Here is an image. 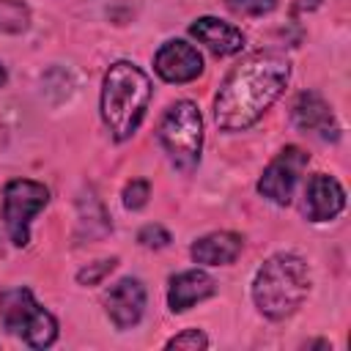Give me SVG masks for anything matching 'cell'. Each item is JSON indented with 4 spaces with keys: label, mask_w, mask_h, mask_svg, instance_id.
I'll use <instances>...</instances> for the list:
<instances>
[{
    "label": "cell",
    "mask_w": 351,
    "mask_h": 351,
    "mask_svg": "<svg viewBox=\"0 0 351 351\" xmlns=\"http://www.w3.org/2000/svg\"><path fill=\"white\" fill-rule=\"evenodd\" d=\"M189 36L197 44H203L217 58L239 55L244 49V41H247L244 33H241V27H236L233 22H225L219 16H197L189 25Z\"/></svg>",
    "instance_id": "7c38bea8"
},
{
    "label": "cell",
    "mask_w": 351,
    "mask_h": 351,
    "mask_svg": "<svg viewBox=\"0 0 351 351\" xmlns=\"http://www.w3.org/2000/svg\"><path fill=\"white\" fill-rule=\"evenodd\" d=\"M121 197H123V206H126L129 211H140V208H145V206H148L151 184H148L145 178H132V181L123 186Z\"/></svg>",
    "instance_id": "d6986e66"
},
{
    "label": "cell",
    "mask_w": 351,
    "mask_h": 351,
    "mask_svg": "<svg viewBox=\"0 0 351 351\" xmlns=\"http://www.w3.org/2000/svg\"><path fill=\"white\" fill-rule=\"evenodd\" d=\"M291 60L280 52H252L241 58L222 80L214 96V123L225 134L252 129L266 110L285 93Z\"/></svg>",
    "instance_id": "6da1fadb"
},
{
    "label": "cell",
    "mask_w": 351,
    "mask_h": 351,
    "mask_svg": "<svg viewBox=\"0 0 351 351\" xmlns=\"http://www.w3.org/2000/svg\"><path fill=\"white\" fill-rule=\"evenodd\" d=\"M291 123L302 134H313L324 143L340 140V123L332 104L318 90H302L291 104Z\"/></svg>",
    "instance_id": "30bf717a"
},
{
    "label": "cell",
    "mask_w": 351,
    "mask_h": 351,
    "mask_svg": "<svg viewBox=\"0 0 351 351\" xmlns=\"http://www.w3.org/2000/svg\"><path fill=\"white\" fill-rule=\"evenodd\" d=\"M203 66L206 63H203L200 49L184 38H167L154 52V71L159 74V80L170 85L195 82L203 74Z\"/></svg>",
    "instance_id": "ba28073f"
},
{
    "label": "cell",
    "mask_w": 351,
    "mask_h": 351,
    "mask_svg": "<svg viewBox=\"0 0 351 351\" xmlns=\"http://www.w3.org/2000/svg\"><path fill=\"white\" fill-rule=\"evenodd\" d=\"M170 241H173L170 230H167L165 225H159V222H148V225H143V228L137 230V244L145 247V250H162V247H167Z\"/></svg>",
    "instance_id": "ffe728a7"
},
{
    "label": "cell",
    "mask_w": 351,
    "mask_h": 351,
    "mask_svg": "<svg viewBox=\"0 0 351 351\" xmlns=\"http://www.w3.org/2000/svg\"><path fill=\"white\" fill-rule=\"evenodd\" d=\"M49 186L36 178H11L3 186V225L14 247L30 244V225L47 208Z\"/></svg>",
    "instance_id": "8992f818"
},
{
    "label": "cell",
    "mask_w": 351,
    "mask_h": 351,
    "mask_svg": "<svg viewBox=\"0 0 351 351\" xmlns=\"http://www.w3.org/2000/svg\"><path fill=\"white\" fill-rule=\"evenodd\" d=\"M0 326L36 351L55 346L60 335L58 318L33 296L27 285H11L0 291Z\"/></svg>",
    "instance_id": "277c9868"
},
{
    "label": "cell",
    "mask_w": 351,
    "mask_h": 351,
    "mask_svg": "<svg viewBox=\"0 0 351 351\" xmlns=\"http://www.w3.org/2000/svg\"><path fill=\"white\" fill-rule=\"evenodd\" d=\"M156 140L178 173H195L203 154V115L197 104L192 99L173 101L159 118Z\"/></svg>",
    "instance_id": "5b68a950"
},
{
    "label": "cell",
    "mask_w": 351,
    "mask_h": 351,
    "mask_svg": "<svg viewBox=\"0 0 351 351\" xmlns=\"http://www.w3.org/2000/svg\"><path fill=\"white\" fill-rule=\"evenodd\" d=\"M5 82H8V71H5V66L0 63V88H3Z\"/></svg>",
    "instance_id": "7402d4cb"
},
{
    "label": "cell",
    "mask_w": 351,
    "mask_h": 351,
    "mask_svg": "<svg viewBox=\"0 0 351 351\" xmlns=\"http://www.w3.org/2000/svg\"><path fill=\"white\" fill-rule=\"evenodd\" d=\"M313 274L299 252L282 250L269 255L252 277V304L269 321L291 318L310 296Z\"/></svg>",
    "instance_id": "3957f363"
},
{
    "label": "cell",
    "mask_w": 351,
    "mask_h": 351,
    "mask_svg": "<svg viewBox=\"0 0 351 351\" xmlns=\"http://www.w3.org/2000/svg\"><path fill=\"white\" fill-rule=\"evenodd\" d=\"M225 5L239 16H266L277 8V0H225Z\"/></svg>",
    "instance_id": "44dd1931"
},
{
    "label": "cell",
    "mask_w": 351,
    "mask_h": 351,
    "mask_svg": "<svg viewBox=\"0 0 351 351\" xmlns=\"http://www.w3.org/2000/svg\"><path fill=\"white\" fill-rule=\"evenodd\" d=\"M30 27V8L22 0H0V30L25 33Z\"/></svg>",
    "instance_id": "2e32d148"
},
{
    "label": "cell",
    "mask_w": 351,
    "mask_h": 351,
    "mask_svg": "<svg viewBox=\"0 0 351 351\" xmlns=\"http://www.w3.org/2000/svg\"><path fill=\"white\" fill-rule=\"evenodd\" d=\"M115 269H118V255L93 261V263H88V266H82V269L77 271V282L85 285V288H90V285H101Z\"/></svg>",
    "instance_id": "e0dca14e"
},
{
    "label": "cell",
    "mask_w": 351,
    "mask_h": 351,
    "mask_svg": "<svg viewBox=\"0 0 351 351\" xmlns=\"http://www.w3.org/2000/svg\"><path fill=\"white\" fill-rule=\"evenodd\" d=\"M101 302H104V313H107L110 324L115 329L126 332L143 321L148 293H145V285L140 277H121L104 291Z\"/></svg>",
    "instance_id": "9c48e42d"
},
{
    "label": "cell",
    "mask_w": 351,
    "mask_h": 351,
    "mask_svg": "<svg viewBox=\"0 0 351 351\" xmlns=\"http://www.w3.org/2000/svg\"><path fill=\"white\" fill-rule=\"evenodd\" d=\"M244 250V236L236 230H211L192 241L189 255L200 266H230Z\"/></svg>",
    "instance_id": "5bb4252c"
},
{
    "label": "cell",
    "mask_w": 351,
    "mask_h": 351,
    "mask_svg": "<svg viewBox=\"0 0 351 351\" xmlns=\"http://www.w3.org/2000/svg\"><path fill=\"white\" fill-rule=\"evenodd\" d=\"M346 208V189L329 173H313L304 184L302 211L310 222H332Z\"/></svg>",
    "instance_id": "8fae6325"
},
{
    "label": "cell",
    "mask_w": 351,
    "mask_h": 351,
    "mask_svg": "<svg viewBox=\"0 0 351 351\" xmlns=\"http://www.w3.org/2000/svg\"><path fill=\"white\" fill-rule=\"evenodd\" d=\"M77 239H88V241H96V239H104L110 230H112V222H110V214L104 208V203L96 197L93 189L82 192L80 200H77Z\"/></svg>",
    "instance_id": "9a60e30c"
},
{
    "label": "cell",
    "mask_w": 351,
    "mask_h": 351,
    "mask_svg": "<svg viewBox=\"0 0 351 351\" xmlns=\"http://www.w3.org/2000/svg\"><path fill=\"white\" fill-rule=\"evenodd\" d=\"M217 293V280L203 269H186L170 277L167 282V307L170 313H186L189 307L211 299Z\"/></svg>",
    "instance_id": "4fadbf2b"
},
{
    "label": "cell",
    "mask_w": 351,
    "mask_h": 351,
    "mask_svg": "<svg viewBox=\"0 0 351 351\" xmlns=\"http://www.w3.org/2000/svg\"><path fill=\"white\" fill-rule=\"evenodd\" d=\"M151 99H154L151 77L137 63L132 60L110 63L101 80L99 112L115 143H126L129 137L137 134Z\"/></svg>",
    "instance_id": "7a4b0ae2"
},
{
    "label": "cell",
    "mask_w": 351,
    "mask_h": 351,
    "mask_svg": "<svg viewBox=\"0 0 351 351\" xmlns=\"http://www.w3.org/2000/svg\"><path fill=\"white\" fill-rule=\"evenodd\" d=\"M165 348H186V351H203V348H208V335H206L203 329H195V326H189V329H181L178 335L167 337V340H165Z\"/></svg>",
    "instance_id": "ac0fdd59"
},
{
    "label": "cell",
    "mask_w": 351,
    "mask_h": 351,
    "mask_svg": "<svg viewBox=\"0 0 351 351\" xmlns=\"http://www.w3.org/2000/svg\"><path fill=\"white\" fill-rule=\"evenodd\" d=\"M310 165V154L299 145H285L261 173L255 189L261 197H266L274 206H288L293 200V192L299 186L302 173Z\"/></svg>",
    "instance_id": "52a82bcc"
}]
</instances>
